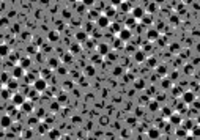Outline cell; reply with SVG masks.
Masks as SVG:
<instances>
[{
  "label": "cell",
  "instance_id": "7402d4cb",
  "mask_svg": "<svg viewBox=\"0 0 200 140\" xmlns=\"http://www.w3.org/2000/svg\"><path fill=\"white\" fill-rule=\"evenodd\" d=\"M47 137L49 139H60L61 134L59 129H51V131H47Z\"/></svg>",
  "mask_w": 200,
  "mask_h": 140
},
{
  "label": "cell",
  "instance_id": "4316f807",
  "mask_svg": "<svg viewBox=\"0 0 200 140\" xmlns=\"http://www.w3.org/2000/svg\"><path fill=\"white\" fill-rule=\"evenodd\" d=\"M123 27H125V25L118 24V22H112V24H110V29H112L114 33H118V32H120V30L123 29Z\"/></svg>",
  "mask_w": 200,
  "mask_h": 140
},
{
  "label": "cell",
  "instance_id": "836d02e7",
  "mask_svg": "<svg viewBox=\"0 0 200 140\" xmlns=\"http://www.w3.org/2000/svg\"><path fill=\"white\" fill-rule=\"evenodd\" d=\"M172 91H174L175 96H181V95H183V90H181L180 87H172Z\"/></svg>",
  "mask_w": 200,
  "mask_h": 140
},
{
  "label": "cell",
  "instance_id": "277c9868",
  "mask_svg": "<svg viewBox=\"0 0 200 140\" xmlns=\"http://www.w3.org/2000/svg\"><path fill=\"white\" fill-rule=\"evenodd\" d=\"M117 35H118V38H120L123 42H128L131 38H132V32H131V29H128V27H123Z\"/></svg>",
  "mask_w": 200,
  "mask_h": 140
},
{
  "label": "cell",
  "instance_id": "ee69618b",
  "mask_svg": "<svg viewBox=\"0 0 200 140\" xmlns=\"http://www.w3.org/2000/svg\"><path fill=\"white\" fill-rule=\"evenodd\" d=\"M170 50H175V52H176V50H178V46H176V44H172V46H170Z\"/></svg>",
  "mask_w": 200,
  "mask_h": 140
},
{
  "label": "cell",
  "instance_id": "ab89813d",
  "mask_svg": "<svg viewBox=\"0 0 200 140\" xmlns=\"http://www.w3.org/2000/svg\"><path fill=\"white\" fill-rule=\"evenodd\" d=\"M123 72H125V69H121V68L114 69V74H115V76H120V74H123Z\"/></svg>",
  "mask_w": 200,
  "mask_h": 140
},
{
  "label": "cell",
  "instance_id": "d6a6232c",
  "mask_svg": "<svg viewBox=\"0 0 200 140\" xmlns=\"http://www.w3.org/2000/svg\"><path fill=\"white\" fill-rule=\"evenodd\" d=\"M162 87H164V88H172V87H174V80L162 79Z\"/></svg>",
  "mask_w": 200,
  "mask_h": 140
},
{
  "label": "cell",
  "instance_id": "4dcf8cb0",
  "mask_svg": "<svg viewBox=\"0 0 200 140\" xmlns=\"http://www.w3.org/2000/svg\"><path fill=\"white\" fill-rule=\"evenodd\" d=\"M148 109L151 112H156V110H159V104H157L156 101H151V102L148 104Z\"/></svg>",
  "mask_w": 200,
  "mask_h": 140
},
{
  "label": "cell",
  "instance_id": "6da1fadb",
  "mask_svg": "<svg viewBox=\"0 0 200 140\" xmlns=\"http://www.w3.org/2000/svg\"><path fill=\"white\" fill-rule=\"evenodd\" d=\"M110 24H112V19L107 17L106 14H99V17L96 19V25L99 29H107V27H110Z\"/></svg>",
  "mask_w": 200,
  "mask_h": 140
},
{
  "label": "cell",
  "instance_id": "ac0fdd59",
  "mask_svg": "<svg viewBox=\"0 0 200 140\" xmlns=\"http://www.w3.org/2000/svg\"><path fill=\"white\" fill-rule=\"evenodd\" d=\"M175 135L176 137H180V139H184V137L189 135V131H187L186 127H178V129L175 131Z\"/></svg>",
  "mask_w": 200,
  "mask_h": 140
},
{
  "label": "cell",
  "instance_id": "8992f818",
  "mask_svg": "<svg viewBox=\"0 0 200 140\" xmlns=\"http://www.w3.org/2000/svg\"><path fill=\"white\" fill-rule=\"evenodd\" d=\"M11 102H13L14 107H21L22 104L25 102V96L22 95V93H19V91H14L13 98H11Z\"/></svg>",
  "mask_w": 200,
  "mask_h": 140
},
{
  "label": "cell",
  "instance_id": "bcb514c9",
  "mask_svg": "<svg viewBox=\"0 0 200 140\" xmlns=\"http://www.w3.org/2000/svg\"><path fill=\"white\" fill-rule=\"evenodd\" d=\"M195 123H197V124H200V114L197 115V118H195Z\"/></svg>",
  "mask_w": 200,
  "mask_h": 140
},
{
  "label": "cell",
  "instance_id": "d590c367",
  "mask_svg": "<svg viewBox=\"0 0 200 140\" xmlns=\"http://www.w3.org/2000/svg\"><path fill=\"white\" fill-rule=\"evenodd\" d=\"M147 61H148V65H150V66H153V68H157V66H156V63H157L156 58H150V60L147 58Z\"/></svg>",
  "mask_w": 200,
  "mask_h": 140
},
{
  "label": "cell",
  "instance_id": "9a60e30c",
  "mask_svg": "<svg viewBox=\"0 0 200 140\" xmlns=\"http://www.w3.org/2000/svg\"><path fill=\"white\" fill-rule=\"evenodd\" d=\"M134 60H136L137 63H144V61H147V54L140 49L136 50V52H134Z\"/></svg>",
  "mask_w": 200,
  "mask_h": 140
},
{
  "label": "cell",
  "instance_id": "7dc6e473",
  "mask_svg": "<svg viewBox=\"0 0 200 140\" xmlns=\"http://www.w3.org/2000/svg\"><path fill=\"white\" fill-rule=\"evenodd\" d=\"M155 2H156V3H164L165 0H155Z\"/></svg>",
  "mask_w": 200,
  "mask_h": 140
},
{
  "label": "cell",
  "instance_id": "f6af8a7d",
  "mask_svg": "<svg viewBox=\"0 0 200 140\" xmlns=\"http://www.w3.org/2000/svg\"><path fill=\"white\" fill-rule=\"evenodd\" d=\"M192 2H194V0H183V3H186V5H191Z\"/></svg>",
  "mask_w": 200,
  "mask_h": 140
},
{
  "label": "cell",
  "instance_id": "603a6c76",
  "mask_svg": "<svg viewBox=\"0 0 200 140\" xmlns=\"http://www.w3.org/2000/svg\"><path fill=\"white\" fill-rule=\"evenodd\" d=\"M70 52L72 54V55H76V54L80 52V46H79V41L77 42H72V44L70 46Z\"/></svg>",
  "mask_w": 200,
  "mask_h": 140
},
{
  "label": "cell",
  "instance_id": "484cf974",
  "mask_svg": "<svg viewBox=\"0 0 200 140\" xmlns=\"http://www.w3.org/2000/svg\"><path fill=\"white\" fill-rule=\"evenodd\" d=\"M189 132H191L192 137H200V124L195 123V124H194V127H192Z\"/></svg>",
  "mask_w": 200,
  "mask_h": 140
},
{
  "label": "cell",
  "instance_id": "7bdbcfd3",
  "mask_svg": "<svg viewBox=\"0 0 200 140\" xmlns=\"http://www.w3.org/2000/svg\"><path fill=\"white\" fill-rule=\"evenodd\" d=\"M144 82H136V84H134V87H136V88H142V87H144Z\"/></svg>",
  "mask_w": 200,
  "mask_h": 140
},
{
  "label": "cell",
  "instance_id": "e0dca14e",
  "mask_svg": "<svg viewBox=\"0 0 200 140\" xmlns=\"http://www.w3.org/2000/svg\"><path fill=\"white\" fill-rule=\"evenodd\" d=\"M147 38H148V41H156L157 38H159V30H155V29L148 30V32H147Z\"/></svg>",
  "mask_w": 200,
  "mask_h": 140
},
{
  "label": "cell",
  "instance_id": "9c48e42d",
  "mask_svg": "<svg viewBox=\"0 0 200 140\" xmlns=\"http://www.w3.org/2000/svg\"><path fill=\"white\" fill-rule=\"evenodd\" d=\"M131 14H132L136 19H144L145 16V8H142V6H132V10H131Z\"/></svg>",
  "mask_w": 200,
  "mask_h": 140
},
{
  "label": "cell",
  "instance_id": "52a82bcc",
  "mask_svg": "<svg viewBox=\"0 0 200 140\" xmlns=\"http://www.w3.org/2000/svg\"><path fill=\"white\" fill-rule=\"evenodd\" d=\"M11 74H13L14 79H22V77H25V68L21 65H16L13 68V72H11Z\"/></svg>",
  "mask_w": 200,
  "mask_h": 140
},
{
  "label": "cell",
  "instance_id": "7c38bea8",
  "mask_svg": "<svg viewBox=\"0 0 200 140\" xmlns=\"http://www.w3.org/2000/svg\"><path fill=\"white\" fill-rule=\"evenodd\" d=\"M169 123L174 124V126H181V123H183L181 115L180 114H172L170 116H169Z\"/></svg>",
  "mask_w": 200,
  "mask_h": 140
},
{
  "label": "cell",
  "instance_id": "cb8c5ba5",
  "mask_svg": "<svg viewBox=\"0 0 200 140\" xmlns=\"http://www.w3.org/2000/svg\"><path fill=\"white\" fill-rule=\"evenodd\" d=\"M137 21H139V19H136L134 16H132V17H128V19H126V22H125V24H126L125 27H128V29H132V27L137 24Z\"/></svg>",
  "mask_w": 200,
  "mask_h": 140
},
{
  "label": "cell",
  "instance_id": "44dd1931",
  "mask_svg": "<svg viewBox=\"0 0 200 140\" xmlns=\"http://www.w3.org/2000/svg\"><path fill=\"white\" fill-rule=\"evenodd\" d=\"M6 87H8V88H11V90H13V91H16L17 88H19V82H17V79H14V77H13V79H11L10 82L6 84Z\"/></svg>",
  "mask_w": 200,
  "mask_h": 140
},
{
  "label": "cell",
  "instance_id": "30bf717a",
  "mask_svg": "<svg viewBox=\"0 0 200 140\" xmlns=\"http://www.w3.org/2000/svg\"><path fill=\"white\" fill-rule=\"evenodd\" d=\"M11 126H13V116L10 114L3 115L2 116V129H10Z\"/></svg>",
  "mask_w": 200,
  "mask_h": 140
},
{
  "label": "cell",
  "instance_id": "f1b7e54d",
  "mask_svg": "<svg viewBox=\"0 0 200 140\" xmlns=\"http://www.w3.org/2000/svg\"><path fill=\"white\" fill-rule=\"evenodd\" d=\"M120 10H121V11H126V13H128V11L132 10V6H131V3H129V2H123L121 5H120Z\"/></svg>",
  "mask_w": 200,
  "mask_h": 140
},
{
  "label": "cell",
  "instance_id": "8fae6325",
  "mask_svg": "<svg viewBox=\"0 0 200 140\" xmlns=\"http://www.w3.org/2000/svg\"><path fill=\"white\" fill-rule=\"evenodd\" d=\"M74 38H76V41H79V42H85V41H87V38H88L87 30H85V29H79L77 32H76Z\"/></svg>",
  "mask_w": 200,
  "mask_h": 140
},
{
  "label": "cell",
  "instance_id": "5bb4252c",
  "mask_svg": "<svg viewBox=\"0 0 200 140\" xmlns=\"http://www.w3.org/2000/svg\"><path fill=\"white\" fill-rule=\"evenodd\" d=\"M60 40V32L59 30H49L47 32V41L49 42H57Z\"/></svg>",
  "mask_w": 200,
  "mask_h": 140
},
{
  "label": "cell",
  "instance_id": "4fadbf2b",
  "mask_svg": "<svg viewBox=\"0 0 200 140\" xmlns=\"http://www.w3.org/2000/svg\"><path fill=\"white\" fill-rule=\"evenodd\" d=\"M19 110H21V112H25V114H32V112L35 110V106H33L32 101H25V102L22 104L21 107H19Z\"/></svg>",
  "mask_w": 200,
  "mask_h": 140
},
{
  "label": "cell",
  "instance_id": "5b68a950",
  "mask_svg": "<svg viewBox=\"0 0 200 140\" xmlns=\"http://www.w3.org/2000/svg\"><path fill=\"white\" fill-rule=\"evenodd\" d=\"M181 99H183V102L186 104V106H189V104H194V102H195V93H194V91H191V90L183 91Z\"/></svg>",
  "mask_w": 200,
  "mask_h": 140
},
{
  "label": "cell",
  "instance_id": "f35d334b",
  "mask_svg": "<svg viewBox=\"0 0 200 140\" xmlns=\"http://www.w3.org/2000/svg\"><path fill=\"white\" fill-rule=\"evenodd\" d=\"M142 21H144L145 24H151V16H147V14H145V16H144V19H142Z\"/></svg>",
  "mask_w": 200,
  "mask_h": 140
},
{
  "label": "cell",
  "instance_id": "ffe728a7",
  "mask_svg": "<svg viewBox=\"0 0 200 140\" xmlns=\"http://www.w3.org/2000/svg\"><path fill=\"white\" fill-rule=\"evenodd\" d=\"M19 65H21V66H24V68L27 69L30 65H32V60H30L29 57H21V58H19Z\"/></svg>",
  "mask_w": 200,
  "mask_h": 140
},
{
  "label": "cell",
  "instance_id": "1f68e13d",
  "mask_svg": "<svg viewBox=\"0 0 200 140\" xmlns=\"http://www.w3.org/2000/svg\"><path fill=\"white\" fill-rule=\"evenodd\" d=\"M47 66L49 68H57V66H59V58H51V60L47 61Z\"/></svg>",
  "mask_w": 200,
  "mask_h": 140
},
{
  "label": "cell",
  "instance_id": "b9f144b4",
  "mask_svg": "<svg viewBox=\"0 0 200 140\" xmlns=\"http://www.w3.org/2000/svg\"><path fill=\"white\" fill-rule=\"evenodd\" d=\"M41 72H43V77H44V79H46L47 76H51V71H49V69H43Z\"/></svg>",
  "mask_w": 200,
  "mask_h": 140
},
{
  "label": "cell",
  "instance_id": "7a4b0ae2",
  "mask_svg": "<svg viewBox=\"0 0 200 140\" xmlns=\"http://www.w3.org/2000/svg\"><path fill=\"white\" fill-rule=\"evenodd\" d=\"M33 88H36L40 93H43L47 90V79H44V77H40V79H36L35 82H33Z\"/></svg>",
  "mask_w": 200,
  "mask_h": 140
},
{
  "label": "cell",
  "instance_id": "2e32d148",
  "mask_svg": "<svg viewBox=\"0 0 200 140\" xmlns=\"http://www.w3.org/2000/svg\"><path fill=\"white\" fill-rule=\"evenodd\" d=\"M104 14H106L107 17L114 19L115 16H117V6H114V5H107V6H106V10H104Z\"/></svg>",
  "mask_w": 200,
  "mask_h": 140
},
{
  "label": "cell",
  "instance_id": "ba28073f",
  "mask_svg": "<svg viewBox=\"0 0 200 140\" xmlns=\"http://www.w3.org/2000/svg\"><path fill=\"white\" fill-rule=\"evenodd\" d=\"M161 135H162V132H161L159 127H150V129L147 131V137L151 139V140L161 139Z\"/></svg>",
  "mask_w": 200,
  "mask_h": 140
},
{
  "label": "cell",
  "instance_id": "f546056e",
  "mask_svg": "<svg viewBox=\"0 0 200 140\" xmlns=\"http://www.w3.org/2000/svg\"><path fill=\"white\" fill-rule=\"evenodd\" d=\"M84 72H85L87 76H95L96 74V69H95V66H87V68L84 69Z\"/></svg>",
  "mask_w": 200,
  "mask_h": 140
},
{
  "label": "cell",
  "instance_id": "8d00e7d4",
  "mask_svg": "<svg viewBox=\"0 0 200 140\" xmlns=\"http://www.w3.org/2000/svg\"><path fill=\"white\" fill-rule=\"evenodd\" d=\"M123 3V0H110V5H114V6H120Z\"/></svg>",
  "mask_w": 200,
  "mask_h": 140
},
{
  "label": "cell",
  "instance_id": "74e56055",
  "mask_svg": "<svg viewBox=\"0 0 200 140\" xmlns=\"http://www.w3.org/2000/svg\"><path fill=\"white\" fill-rule=\"evenodd\" d=\"M82 3L85 6H91V5H95V0H82Z\"/></svg>",
  "mask_w": 200,
  "mask_h": 140
},
{
  "label": "cell",
  "instance_id": "83f0119b",
  "mask_svg": "<svg viewBox=\"0 0 200 140\" xmlns=\"http://www.w3.org/2000/svg\"><path fill=\"white\" fill-rule=\"evenodd\" d=\"M8 52H10L8 44H6V42H2V49H0V54H2V57H6V55H8Z\"/></svg>",
  "mask_w": 200,
  "mask_h": 140
},
{
  "label": "cell",
  "instance_id": "d4e9b609",
  "mask_svg": "<svg viewBox=\"0 0 200 140\" xmlns=\"http://www.w3.org/2000/svg\"><path fill=\"white\" fill-rule=\"evenodd\" d=\"M11 79H13V74H8L6 71H3V72H2V84H3V85H6Z\"/></svg>",
  "mask_w": 200,
  "mask_h": 140
},
{
  "label": "cell",
  "instance_id": "d6986e66",
  "mask_svg": "<svg viewBox=\"0 0 200 140\" xmlns=\"http://www.w3.org/2000/svg\"><path fill=\"white\" fill-rule=\"evenodd\" d=\"M194 124H195V121H192L191 118H186V120L183 118V123H181V126H183V127H186L187 131H191L192 127H194Z\"/></svg>",
  "mask_w": 200,
  "mask_h": 140
},
{
  "label": "cell",
  "instance_id": "60d3db41",
  "mask_svg": "<svg viewBox=\"0 0 200 140\" xmlns=\"http://www.w3.org/2000/svg\"><path fill=\"white\" fill-rule=\"evenodd\" d=\"M157 74H165V68L164 66H157Z\"/></svg>",
  "mask_w": 200,
  "mask_h": 140
},
{
  "label": "cell",
  "instance_id": "3957f363",
  "mask_svg": "<svg viewBox=\"0 0 200 140\" xmlns=\"http://www.w3.org/2000/svg\"><path fill=\"white\" fill-rule=\"evenodd\" d=\"M96 52H98V55L106 57V55H109V52H110V46L107 44V42H98V44H96Z\"/></svg>",
  "mask_w": 200,
  "mask_h": 140
},
{
  "label": "cell",
  "instance_id": "e575fe53",
  "mask_svg": "<svg viewBox=\"0 0 200 140\" xmlns=\"http://www.w3.org/2000/svg\"><path fill=\"white\" fill-rule=\"evenodd\" d=\"M88 17H90L91 21H96V19L99 17V14H96L95 11H90V13H88Z\"/></svg>",
  "mask_w": 200,
  "mask_h": 140
}]
</instances>
